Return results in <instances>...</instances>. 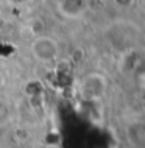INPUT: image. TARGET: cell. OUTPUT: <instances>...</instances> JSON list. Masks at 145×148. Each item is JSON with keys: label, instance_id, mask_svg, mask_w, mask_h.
<instances>
[{"label": "cell", "instance_id": "2", "mask_svg": "<svg viewBox=\"0 0 145 148\" xmlns=\"http://www.w3.org/2000/svg\"><path fill=\"white\" fill-rule=\"evenodd\" d=\"M106 89V81L102 75H87L81 83V92L87 100H98L102 98V95L104 94Z\"/></svg>", "mask_w": 145, "mask_h": 148}, {"label": "cell", "instance_id": "3", "mask_svg": "<svg viewBox=\"0 0 145 148\" xmlns=\"http://www.w3.org/2000/svg\"><path fill=\"white\" fill-rule=\"evenodd\" d=\"M87 8L86 0H59V10L69 19L80 17Z\"/></svg>", "mask_w": 145, "mask_h": 148}, {"label": "cell", "instance_id": "4", "mask_svg": "<svg viewBox=\"0 0 145 148\" xmlns=\"http://www.w3.org/2000/svg\"><path fill=\"white\" fill-rule=\"evenodd\" d=\"M144 140H145V139H144Z\"/></svg>", "mask_w": 145, "mask_h": 148}, {"label": "cell", "instance_id": "1", "mask_svg": "<svg viewBox=\"0 0 145 148\" xmlns=\"http://www.w3.org/2000/svg\"><path fill=\"white\" fill-rule=\"evenodd\" d=\"M31 55L36 61L39 62H53L59 55V45L56 39L50 36H38L33 42H31Z\"/></svg>", "mask_w": 145, "mask_h": 148}]
</instances>
